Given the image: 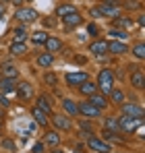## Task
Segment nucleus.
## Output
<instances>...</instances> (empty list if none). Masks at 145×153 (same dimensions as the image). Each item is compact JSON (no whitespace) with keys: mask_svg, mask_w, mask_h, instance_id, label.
Instances as JSON below:
<instances>
[{"mask_svg":"<svg viewBox=\"0 0 145 153\" xmlns=\"http://www.w3.org/2000/svg\"><path fill=\"white\" fill-rule=\"evenodd\" d=\"M44 48H46V52H50V54H58V52L64 48V42H62L60 37H56V35H48V39L44 42Z\"/></svg>","mask_w":145,"mask_h":153,"instance_id":"obj_11","label":"nucleus"},{"mask_svg":"<svg viewBox=\"0 0 145 153\" xmlns=\"http://www.w3.org/2000/svg\"><path fill=\"white\" fill-rule=\"evenodd\" d=\"M77 8L72 6V4H60L58 8H56V17L58 19H62V17H67V15H71V13H75Z\"/></svg>","mask_w":145,"mask_h":153,"instance_id":"obj_28","label":"nucleus"},{"mask_svg":"<svg viewBox=\"0 0 145 153\" xmlns=\"http://www.w3.org/2000/svg\"><path fill=\"white\" fill-rule=\"evenodd\" d=\"M8 52H10V56H25L27 54V44L25 42H13Z\"/></svg>","mask_w":145,"mask_h":153,"instance_id":"obj_25","label":"nucleus"},{"mask_svg":"<svg viewBox=\"0 0 145 153\" xmlns=\"http://www.w3.org/2000/svg\"><path fill=\"white\" fill-rule=\"evenodd\" d=\"M108 102L114 103V105H120V103L124 102V91H122V89H118V87H114V89L108 93Z\"/></svg>","mask_w":145,"mask_h":153,"instance_id":"obj_23","label":"nucleus"},{"mask_svg":"<svg viewBox=\"0 0 145 153\" xmlns=\"http://www.w3.org/2000/svg\"><path fill=\"white\" fill-rule=\"evenodd\" d=\"M35 108H40L42 112H46V114H52V100H50L48 95H40L37 100H35Z\"/></svg>","mask_w":145,"mask_h":153,"instance_id":"obj_22","label":"nucleus"},{"mask_svg":"<svg viewBox=\"0 0 145 153\" xmlns=\"http://www.w3.org/2000/svg\"><path fill=\"white\" fill-rule=\"evenodd\" d=\"M77 108H79V114L83 116V118H87V120H96L102 116V110L96 108L93 103H89L87 100H83L81 103H77Z\"/></svg>","mask_w":145,"mask_h":153,"instance_id":"obj_5","label":"nucleus"},{"mask_svg":"<svg viewBox=\"0 0 145 153\" xmlns=\"http://www.w3.org/2000/svg\"><path fill=\"white\" fill-rule=\"evenodd\" d=\"M110 37H112V39L126 42V39H129V33H126V31H122V29H118V27H112V29H110Z\"/></svg>","mask_w":145,"mask_h":153,"instance_id":"obj_31","label":"nucleus"},{"mask_svg":"<svg viewBox=\"0 0 145 153\" xmlns=\"http://www.w3.org/2000/svg\"><path fill=\"white\" fill-rule=\"evenodd\" d=\"M52 64H54V54L44 52V54L37 56V66H42V68H50Z\"/></svg>","mask_w":145,"mask_h":153,"instance_id":"obj_26","label":"nucleus"},{"mask_svg":"<svg viewBox=\"0 0 145 153\" xmlns=\"http://www.w3.org/2000/svg\"><path fill=\"white\" fill-rule=\"evenodd\" d=\"M8 2H10V0H0V4H8Z\"/></svg>","mask_w":145,"mask_h":153,"instance_id":"obj_46","label":"nucleus"},{"mask_svg":"<svg viewBox=\"0 0 145 153\" xmlns=\"http://www.w3.org/2000/svg\"><path fill=\"white\" fill-rule=\"evenodd\" d=\"M42 143H44V147H48V149L58 147V145H60V132H58V130H48V132H44Z\"/></svg>","mask_w":145,"mask_h":153,"instance_id":"obj_12","label":"nucleus"},{"mask_svg":"<svg viewBox=\"0 0 145 153\" xmlns=\"http://www.w3.org/2000/svg\"><path fill=\"white\" fill-rule=\"evenodd\" d=\"M75 62H79V64H85V58H83V56H75Z\"/></svg>","mask_w":145,"mask_h":153,"instance_id":"obj_43","label":"nucleus"},{"mask_svg":"<svg viewBox=\"0 0 145 153\" xmlns=\"http://www.w3.org/2000/svg\"><path fill=\"white\" fill-rule=\"evenodd\" d=\"M50 153H64V149H58V147H54V149H52Z\"/></svg>","mask_w":145,"mask_h":153,"instance_id":"obj_45","label":"nucleus"},{"mask_svg":"<svg viewBox=\"0 0 145 153\" xmlns=\"http://www.w3.org/2000/svg\"><path fill=\"white\" fill-rule=\"evenodd\" d=\"M114 81H116V75H114V71H110V68H102L99 73H97V91L99 93H104V95H108L112 89H114Z\"/></svg>","mask_w":145,"mask_h":153,"instance_id":"obj_1","label":"nucleus"},{"mask_svg":"<svg viewBox=\"0 0 145 153\" xmlns=\"http://www.w3.org/2000/svg\"><path fill=\"white\" fill-rule=\"evenodd\" d=\"M37 17H40L37 10L31 6H17L15 8V19L21 23H33V21H37Z\"/></svg>","mask_w":145,"mask_h":153,"instance_id":"obj_4","label":"nucleus"},{"mask_svg":"<svg viewBox=\"0 0 145 153\" xmlns=\"http://www.w3.org/2000/svg\"><path fill=\"white\" fill-rule=\"evenodd\" d=\"M15 87H17V79H8V76H2L0 79V95L15 93Z\"/></svg>","mask_w":145,"mask_h":153,"instance_id":"obj_16","label":"nucleus"},{"mask_svg":"<svg viewBox=\"0 0 145 153\" xmlns=\"http://www.w3.org/2000/svg\"><path fill=\"white\" fill-rule=\"evenodd\" d=\"M72 153H85V147H83V145H77V147H75V151Z\"/></svg>","mask_w":145,"mask_h":153,"instance_id":"obj_41","label":"nucleus"},{"mask_svg":"<svg viewBox=\"0 0 145 153\" xmlns=\"http://www.w3.org/2000/svg\"><path fill=\"white\" fill-rule=\"evenodd\" d=\"M31 118H33V120H35V122L40 124V126H48V120H50V116L46 114V112H42L40 108H35V105L31 108Z\"/></svg>","mask_w":145,"mask_h":153,"instance_id":"obj_20","label":"nucleus"},{"mask_svg":"<svg viewBox=\"0 0 145 153\" xmlns=\"http://www.w3.org/2000/svg\"><path fill=\"white\" fill-rule=\"evenodd\" d=\"M143 124V118H131V116H120L118 118V130L120 132H135V128Z\"/></svg>","mask_w":145,"mask_h":153,"instance_id":"obj_6","label":"nucleus"},{"mask_svg":"<svg viewBox=\"0 0 145 153\" xmlns=\"http://www.w3.org/2000/svg\"><path fill=\"white\" fill-rule=\"evenodd\" d=\"M87 147H89L91 151H96V153H112V145L106 143V141L99 139V137H93V134L87 139Z\"/></svg>","mask_w":145,"mask_h":153,"instance_id":"obj_7","label":"nucleus"},{"mask_svg":"<svg viewBox=\"0 0 145 153\" xmlns=\"http://www.w3.org/2000/svg\"><path fill=\"white\" fill-rule=\"evenodd\" d=\"M133 25V19L129 21V19H120V17H116L114 19V27H131Z\"/></svg>","mask_w":145,"mask_h":153,"instance_id":"obj_34","label":"nucleus"},{"mask_svg":"<svg viewBox=\"0 0 145 153\" xmlns=\"http://www.w3.org/2000/svg\"><path fill=\"white\" fill-rule=\"evenodd\" d=\"M77 89H79L81 95H91V93H96V91H97V83H96V81H91V79H87V81H83Z\"/></svg>","mask_w":145,"mask_h":153,"instance_id":"obj_21","label":"nucleus"},{"mask_svg":"<svg viewBox=\"0 0 145 153\" xmlns=\"http://www.w3.org/2000/svg\"><path fill=\"white\" fill-rule=\"evenodd\" d=\"M129 81H131V87H133V89L141 91V89L145 87V75H143V71H141V68L133 71V73H131V79H129Z\"/></svg>","mask_w":145,"mask_h":153,"instance_id":"obj_15","label":"nucleus"},{"mask_svg":"<svg viewBox=\"0 0 145 153\" xmlns=\"http://www.w3.org/2000/svg\"><path fill=\"white\" fill-rule=\"evenodd\" d=\"M44 79H46V83H48V85H56V83H54V81H56V76L52 75V73H50V75H46Z\"/></svg>","mask_w":145,"mask_h":153,"instance_id":"obj_39","label":"nucleus"},{"mask_svg":"<svg viewBox=\"0 0 145 153\" xmlns=\"http://www.w3.org/2000/svg\"><path fill=\"white\" fill-rule=\"evenodd\" d=\"M131 52H133V56H135L137 60H143L145 58V44L143 42H137V44L131 48Z\"/></svg>","mask_w":145,"mask_h":153,"instance_id":"obj_29","label":"nucleus"},{"mask_svg":"<svg viewBox=\"0 0 145 153\" xmlns=\"http://www.w3.org/2000/svg\"><path fill=\"white\" fill-rule=\"evenodd\" d=\"M27 35H29V33H27L25 29L19 27V29H15V31H13V42H25V39H27Z\"/></svg>","mask_w":145,"mask_h":153,"instance_id":"obj_33","label":"nucleus"},{"mask_svg":"<svg viewBox=\"0 0 145 153\" xmlns=\"http://www.w3.org/2000/svg\"><path fill=\"white\" fill-rule=\"evenodd\" d=\"M89 75L87 73H83V71H77V73H67L64 75V83L69 85V87H79L83 81H87Z\"/></svg>","mask_w":145,"mask_h":153,"instance_id":"obj_9","label":"nucleus"},{"mask_svg":"<svg viewBox=\"0 0 145 153\" xmlns=\"http://www.w3.org/2000/svg\"><path fill=\"white\" fill-rule=\"evenodd\" d=\"M87 31H89L91 37H97V35H99V27H97L96 23H89V25H87Z\"/></svg>","mask_w":145,"mask_h":153,"instance_id":"obj_36","label":"nucleus"},{"mask_svg":"<svg viewBox=\"0 0 145 153\" xmlns=\"http://www.w3.org/2000/svg\"><path fill=\"white\" fill-rule=\"evenodd\" d=\"M122 116H131V118H143V108L135 102H122L120 103Z\"/></svg>","mask_w":145,"mask_h":153,"instance_id":"obj_8","label":"nucleus"},{"mask_svg":"<svg viewBox=\"0 0 145 153\" xmlns=\"http://www.w3.org/2000/svg\"><path fill=\"white\" fill-rule=\"evenodd\" d=\"M0 79H2V75H0Z\"/></svg>","mask_w":145,"mask_h":153,"instance_id":"obj_48","label":"nucleus"},{"mask_svg":"<svg viewBox=\"0 0 145 153\" xmlns=\"http://www.w3.org/2000/svg\"><path fill=\"white\" fill-rule=\"evenodd\" d=\"M2 128H4V112L0 110V130H2Z\"/></svg>","mask_w":145,"mask_h":153,"instance_id":"obj_42","label":"nucleus"},{"mask_svg":"<svg viewBox=\"0 0 145 153\" xmlns=\"http://www.w3.org/2000/svg\"><path fill=\"white\" fill-rule=\"evenodd\" d=\"M10 2H13L15 6H23V0H10Z\"/></svg>","mask_w":145,"mask_h":153,"instance_id":"obj_44","label":"nucleus"},{"mask_svg":"<svg viewBox=\"0 0 145 153\" xmlns=\"http://www.w3.org/2000/svg\"><path fill=\"white\" fill-rule=\"evenodd\" d=\"M108 52L116 54V56H122V54L129 52V46L124 42H120V39H112V42H108Z\"/></svg>","mask_w":145,"mask_h":153,"instance_id":"obj_17","label":"nucleus"},{"mask_svg":"<svg viewBox=\"0 0 145 153\" xmlns=\"http://www.w3.org/2000/svg\"><path fill=\"white\" fill-rule=\"evenodd\" d=\"M50 120L54 124V130H58V132H71L72 130L71 116H67L64 112H52L50 114Z\"/></svg>","mask_w":145,"mask_h":153,"instance_id":"obj_2","label":"nucleus"},{"mask_svg":"<svg viewBox=\"0 0 145 153\" xmlns=\"http://www.w3.org/2000/svg\"><path fill=\"white\" fill-rule=\"evenodd\" d=\"M29 35H31V42H33V44H44V42L48 39V33L42 31V29H40V31H33V33H29Z\"/></svg>","mask_w":145,"mask_h":153,"instance_id":"obj_32","label":"nucleus"},{"mask_svg":"<svg viewBox=\"0 0 145 153\" xmlns=\"http://www.w3.org/2000/svg\"><path fill=\"white\" fill-rule=\"evenodd\" d=\"M0 149H4V151H8V153H15V151H17V143H15V139H10V137L0 139Z\"/></svg>","mask_w":145,"mask_h":153,"instance_id":"obj_27","label":"nucleus"},{"mask_svg":"<svg viewBox=\"0 0 145 153\" xmlns=\"http://www.w3.org/2000/svg\"><path fill=\"white\" fill-rule=\"evenodd\" d=\"M23 2H31V0H23Z\"/></svg>","mask_w":145,"mask_h":153,"instance_id":"obj_47","label":"nucleus"},{"mask_svg":"<svg viewBox=\"0 0 145 153\" xmlns=\"http://www.w3.org/2000/svg\"><path fill=\"white\" fill-rule=\"evenodd\" d=\"M89 52L96 56V58H104L108 54V42L106 39H93L89 44Z\"/></svg>","mask_w":145,"mask_h":153,"instance_id":"obj_10","label":"nucleus"},{"mask_svg":"<svg viewBox=\"0 0 145 153\" xmlns=\"http://www.w3.org/2000/svg\"><path fill=\"white\" fill-rule=\"evenodd\" d=\"M102 4H108V6L120 8V6H122V0H102Z\"/></svg>","mask_w":145,"mask_h":153,"instance_id":"obj_37","label":"nucleus"},{"mask_svg":"<svg viewBox=\"0 0 145 153\" xmlns=\"http://www.w3.org/2000/svg\"><path fill=\"white\" fill-rule=\"evenodd\" d=\"M15 93H17V97L21 102H31L33 95H35V89H33L31 81H19L17 87H15Z\"/></svg>","mask_w":145,"mask_h":153,"instance_id":"obj_3","label":"nucleus"},{"mask_svg":"<svg viewBox=\"0 0 145 153\" xmlns=\"http://www.w3.org/2000/svg\"><path fill=\"white\" fill-rule=\"evenodd\" d=\"M97 10H99L102 17H114V19L120 17V8H114V6H108V4H99Z\"/></svg>","mask_w":145,"mask_h":153,"instance_id":"obj_24","label":"nucleus"},{"mask_svg":"<svg viewBox=\"0 0 145 153\" xmlns=\"http://www.w3.org/2000/svg\"><path fill=\"white\" fill-rule=\"evenodd\" d=\"M87 102H89V103H93V105H96V108H99V110H106V108L110 105L108 97H106L104 93H99V91L91 93V95H87Z\"/></svg>","mask_w":145,"mask_h":153,"instance_id":"obj_14","label":"nucleus"},{"mask_svg":"<svg viewBox=\"0 0 145 153\" xmlns=\"http://www.w3.org/2000/svg\"><path fill=\"white\" fill-rule=\"evenodd\" d=\"M104 128H108V130H112V132H120V130H118V118L106 116V118H104Z\"/></svg>","mask_w":145,"mask_h":153,"instance_id":"obj_30","label":"nucleus"},{"mask_svg":"<svg viewBox=\"0 0 145 153\" xmlns=\"http://www.w3.org/2000/svg\"><path fill=\"white\" fill-rule=\"evenodd\" d=\"M44 149H46V147H44V143H42V141H37V143L33 145L31 153H44Z\"/></svg>","mask_w":145,"mask_h":153,"instance_id":"obj_38","label":"nucleus"},{"mask_svg":"<svg viewBox=\"0 0 145 153\" xmlns=\"http://www.w3.org/2000/svg\"><path fill=\"white\" fill-rule=\"evenodd\" d=\"M4 15H6V4H0V21L4 19Z\"/></svg>","mask_w":145,"mask_h":153,"instance_id":"obj_40","label":"nucleus"},{"mask_svg":"<svg viewBox=\"0 0 145 153\" xmlns=\"http://www.w3.org/2000/svg\"><path fill=\"white\" fill-rule=\"evenodd\" d=\"M0 75L8 76V79H17V76H19V68H17L15 62H4V64L0 66Z\"/></svg>","mask_w":145,"mask_h":153,"instance_id":"obj_18","label":"nucleus"},{"mask_svg":"<svg viewBox=\"0 0 145 153\" xmlns=\"http://www.w3.org/2000/svg\"><path fill=\"white\" fill-rule=\"evenodd\" d=\"M102 137H104L106 143H110L112 139H116V132H112V130H108V128H102Z\"/></svg>","mask_w":145,"mask_h":153,"instance_id":"obj_35","label":"nucleus"},{"mask_svg":"<svg viewBox=\"0 0 145 153\" xmlns=\"http://www.w3.org/2000/svg\"><path fill=\"white\" fill-rule=\"evenodd\" d=\"M60 21H62L64 29H75L77 25H81V23H83V17H81V13H79V10H75V13H71V15L62 17Z\"/></svg>","mask_w":145,"mask_h":153,"instance_id":"obj_13","label":"nucleus"},{"mask_svg":"<svg viewBox=\"0 0 145 153\" xmlns=\"http://www.w3.org/2000/svg\"><path fill=\"white\" fill-rule=\"evenodd\" d=\"M60 105H62V110H64V114L67 116H79V108H77V103L72 102L71 97H62V102H60Z\"/></svg>","mask_w":145,"mask_h":153,"instance_id":"obj_19","label":"nucleus"}]
</instances>
